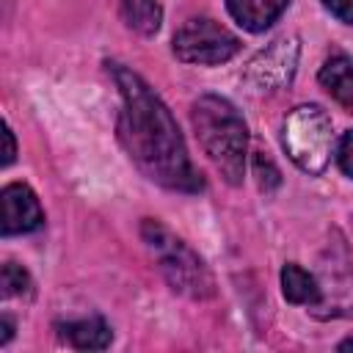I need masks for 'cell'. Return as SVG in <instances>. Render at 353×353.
Segmentation results:
<instances>
[{"label": "cell", "mask_w": 353, "mask_h": 353, "mask_svg": "<svg viewBox=\"0 0 353 353\" xmlns=\"http://www.w3.org/2000/svg\"><path fill=\"white\" fill-rule=\"evenodd\" d=\"M254 174H256V182H259V188H262L265 193L273 190V188H279V182H281L279 168H276L273 160L265 157V154H256V157H254Z\"/></svg>", "instance_id": "5bb4252c"}, {"label": "cell", "mask_w": 353, "mask_h": 353, "mask_svg": "<svg viewBox=\"0 0 353 353\" xmlns=\"http://www.w3.org/2000/svg\"><path fill=\"white\" fill-rule=\"evenodd\" d=\"M3 138H6V152H3V165H8V163L14 160V154H17V143H14V132H11V127H8V124L3 127Z\"/></svg>", "instance_id": "ac0fdd59"}, {"label": "cell", "mask_w": 353, "mask_h": 353, "mask_svg": "<svg viewBox=\"0 0 353 353\" xmlns=\"http://www.w3.org/2000/svg\"><path fill=\"white\" fill-rule=\"evenodd\" d=\"M323 6L342 22L353 25V0H323Z\"/></svg>", "instance_id": "e0dca14e"}, {"label": "cell", "mask_w": 353, "mask_h": 353, "mask_svg": "<svg viewBox=\"0 0 353 353\" xmlns=\"http://www.w3.org/2000/svg\"><path fill=\"white\" fill-rule=\"evenodd\" d=\"M58 331L77 350H105L110 345V328L102 317L69 320V323H61Z\"/></svg>", "instance_id": "30bf717a"}, {"label": "cell", "mask_w": 353, "mask_h": 353, "mask_svg": "<svg viewBox=\"0 0 353 353\" xmlns=\"http://www.w3.org/2000/svg\"><path fill=\"white\" fill-rule=\"evenodd\" d=\"M290 6V0H226L229 14L234 22L251 33L268 30Z\"/></svg>", "instance_id": "ba28073f"}, {"label": "cell", "mask_w": 353, "mask_h": 353, "mask_svg": "<svg viewBox=\"0 0 353 353\" xmlns=\"http://www.w3.org/2000/svg\"><path fill=\"white\" fill-rule=\"evenodd\" d=\"M281 292L290 303H306V306H317L323 301V287L317 284V279L303 270L301 265L290 262L281 268Z\"/></svg>", "instance_id": "8fae6325"}, {"label": "cell", "mask_w": 353, "mask_h": 353, "mask_svg": "<svg viewBox=\"0 0 353 353\" xmlns=\"http://www.w3.org/2000/svg\"><path fill=\"white\" fill-rule=\"evenodd\" d=\"M121 91L119 141L130 160L157 185L182 193L204 190L201 174L193 168L182 132L165 108V102L149 88V83L121 63H108Z\"/></svg>", "instance_id": "6da1fadb"}, {"label": "cell", "mask_w": 353, "mask_h": 353, "mask_svg": "<svg viewBox=\"0 0 353 353\" xmlns=\"http://www.w3.org/2000/svg\"><path fill=\"white\" fill-rule=\"evenodd\" d=\"M237 50H240L237 36L207 17L188 19L174 33V52L185 63H201V66L223 63V61L234 58Z\"/></svg>", "instance_id": "5b68a950"}, {"label": "cell", "mask_w": 353, "mask_h": 353, "mask_svg": "<svg viewBox=\"0 0 353 353\" xmlns=\"http://www.w3.org/2000/svg\"><path fill=\"white\" fill-rule=\"evenodd\" d=\"M190 121L196 138L212 165L229 185L243 182L245 171V152H248V127L237 108L215 94H204L190 108Z\"/></svg>", "instance_id": "7a4b0ae2"}, {"label": "cell", "mask_w": 353, "mask_h": 353, "mask_svg": "<svg viewBox=\"0 0 353 353\" xmlns=\"http://www.w3.org/2000/svg\"><path fill=\"white\" fill-rule=\"evenodd\" d=\"M325 309H328V312H323L320 317H336V314L353 317V287H342V290H339V298L328 301Z\"/></svg>", "instance_id": "9a60e30c"}, {"label": "cell", "mask_w": 353, "mask_h": 353, "mask_svg": "<svg viewBox=\"0 0 353 353\" xmlns=\"http://www.w3.org/2000/svg\"><path fill=\"white\" fill-rule=\"evenodd\" d=\"M141 237L149 245V251L157 256L160 270L174 292L204 301L215 295V279L201 262V256L176 234H171L160 221L146 218L141 223Z\"/></svg>", "instance_id": "3957f363"}, {"label": "cell", "mask_w": 353, "mask_h": 353, "mask_svg": "<svg viewBox=\"0 0 353 353\" xmlns=\"http://www.w3.org/2000/svg\"><path fill=\"white\" fill-rule=\"evenodd\" d=\"M331 132H334L331 119L323 108L301 105L284 119L281 146L301 171L320 174L331 160V146H334Z\"/></svg>", "instance_id": "277c9868"}, {"label": "cell", "mask_w": 353, "mask_h": 353, "mask_svg": "<svg viewBox=\"0 0 353 353\" xmlns=\"http://www.w3.org/2000/svg\"><path fill=\"white\" fill-rule=\"evenodd\" d=\"M119 17L130 30L141 36H154L163 22V8L157 0H121Z\"/></svg>", "instance_id": "7c38bea8"}, {"label": "cell", "mask_w": 353, "mask_h": 353, "mask_svg": "<svg viewBox=\"0 0 353 353\" xmlns=\"http://www.w3.org/2000/svg\"><path fill=\"white\" fill-rule=\"evenodd\" d=\"M298 39L295 36H284V39H276L268 50H262L251 63H248V72H245V80L262 91H273V88H281L292 80L295 74V66H298Z\"/></svg>", "instance_id": "8992f818"}, {"label": "cell", "mask_w": 353, "mask_h": 353, "mask_svg": "<svg viewBox=\"0 0 353 353\" xmlns=\"http://www.w3.org/2000/svg\"><path fill=\"white\" fill-rule=\"evenodd\" d=\"M0 284H3V295H6V298L30 292V276H28L19 265H14V262H6V265H3Z\"/></svg>", "instance_id": "4fadbf2b"}, {"label": "cell", "mask_w": 353, "mask_h": 353, "mask_svg": "<svg viewBox=\"0 0 353 353\" xmlns=\"http://www.w3.org/2000/svg\"><path fill=\"white\" fill-rule=\"evenodd\" d=\"M0 331H3V334H0V345H6V342L11 339V334H14V325H11V320H8V317H3V320H0Z\"/></svg>", "instance_id": "d6986e66"}, {"label": "cell", "mask_w": 353, "mask_h": 353, "mask_svg": "<svg viewBox=\"0 0 353 353\" xmlns=\"http://www.w3.org/2000/svg\"><path fill=\"white\" fill-rule=\"evenodd\" d=\"M339 350H353V336L345 339V342H339Z\"/></svg>", "instance_id": "ffe728a7"}, {"label": "cell", "mask_w": 353, "mask_h": 353, "mask_svg": "<svg viewBox=\"0 0 353 353\" xmlns=\"http://www.w3.org/2000/svg\"><path fill=\"white\" fill-rule=\"evenodd\" d=\"M336 163H339V168L347 176H353V130H347L339 138V143H336Z\"/></svg>", "instance_id": "2e32d148"}, {"label": "cell", "mask_w": 353, "mask_h": 353, "mask_svg": "<svg viewBox=\"0 0 353 353\" xmlns=\"http://www.w3.org/2000/svg\"><path fill=\"white\" fill-rule=\"evenodd\" d=\"M320 85L347 110H353V61L342 52L331 55L320 66Z\"/></svg>", "instance_id": "9c48e42d"}, {"label": "cell", "mask_w": 353, "mask_h": 353, "mask_svg": "<svg viewBox=\"0 0 353 353\" xmlns=\"http://www.w3.org/2000/svg\"><path fill=\"white\" fill-rule=\"evenodd\" d=\"M41 223H44V212L36 193L22 182L6 185L3 188V234L36 232Z\"/></svg>", "instance_id": "52a82bcc"}]
</instances>
